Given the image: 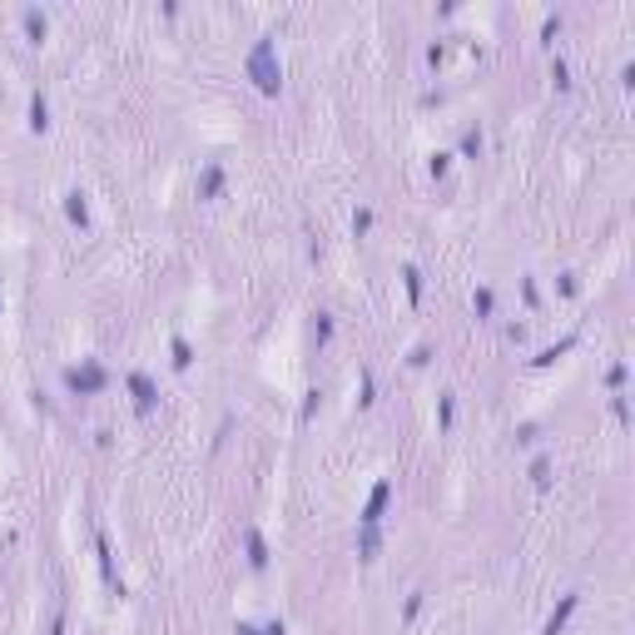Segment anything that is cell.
<instances>
[{"label":"cell","instance_id":"cell-9","mask_svg":"<svg viewBox=\"0 0 635 635\" xmlns=\"http://www.w3.org/2000/svg\"><path fill=\"white\" fill-rule=\"evenodd\" d=\"M45 125H50V99L35 95V99H30V130H45Z\"/></svg>","mask_w":635,"mask_h":635},{"label":"cell","instance_id":"cell-14","mask_svg":"<svg viewBox=\"0 0 635 635\" xmlns=\"http://www.w3.org/2000/svg\"><path fill=\"white\" fill-rule=\"evenodd\" d=\"M313 337H318V348H323V342L333 337V318H328V313H318V328H313Z\"/></svg>","mask_w":635,"mask_h":635},{"label":"cell","instance_id":"cell-7","mask_svg":"<svg viewBox=\"0 0 635 635\" xmlns=\"http://www.w3.org/2000/svg\"><path fill=\"white\" fill-rule=\"evenodd\" d=\"M65 214H70L75 223H90V204H85V194H80V189H70V194H65Z\"/></svg>","mask_w":635,"mask_h":635},{"label":"cell","instance_id":"cell-18","mask_svg":"<svg viewBox=\"0 0 635 635\" xmlns=\"http://www.w3.org/2000/svg\"><path fill=\"white\" fill-rule=\"evenodd\" d=\"M368 228H372V214L358 209V214H353V234H368Z\"/></svg>","mask_w":635,"mask_h":635},{"label":"cell","instance_id":"cell-24","mask_svg":"<svg viewBox=\"0 0 635 635\" xmlns=\"http://www.w3.org/2000/svg\"><path fill=\"white\" fill-rule=\"evenodd\" d=\"M239 635H258V630H253V625H239Z\"/></svg>","mask_w":635,"mask_h":635},{"label":"cell","instance_id":"cell-20","mask_svg":"<svg viewBox=\"0 0 635 635\" xmlns=\"http://www.w3.org/2000/svg\"><path fill=\"white\" fill-rule=\"evenodd\" d=\"M551 80H556V85H561V90H566V85H571V70H566V60H556V65H551Z\"/></svg>","mask_w":635,"mask_h":635},{"label":"cell","instance_id":"cell-22","mask_svg":"<svg viewBox=\"0 0 635 635\" xmlns=\"http://www.w3.org/2000/svg\"><path fill=\"white\" fill-rule=\"evenodd\" d=\"M606 382H610V387H620V382H625V363H615V368L606 372Z\"/></svg>","mask_w":635,"mask_h":635},{"label":"cell","instance_id":"cell-10","mask_svg":"<svg viewBox=\"0 0 635 635\" xmlns=\"http://www.w3.org/2000/svg\"><path fill=\"white\" fill-rule=\"evenodd\" d=\"M358 556H363V561L377 556V526H363V536H358Z\"/></svg>","mask_w":635,"mask_h":635},{"label":"cell","instance_id":"cell-2","mask_svg":"<svg viewBox=\"0 0 635 635\" xmlns=\"http://www.w3.org/2000/svg\"><path fill=\"white\" fill-rule=\"evenodd\" d=\"M65 387H70V392H99V387H104V368H99V363L70 368V372H65Z\"/></svg>","mask_w":635,"mask_h":635},{"label":"cell","instance_id":"cell-4","mask_svg":"<svg viewBox=\"0 0 635 635\" xmlns=\"http://www.w3.org/2000/svg\"><path fill=\"white\" fill-rule=\"evenodd\" d=\"M387 496H392V482H377V487H372V496H368V506H363V526H377V522H382Z\"/></svg>","mask_w":635,"mask_h":635},{"label":"cell","instance_id":"cell-6","mask_svg":"<svg viewBox=\"0 0 635 635\" xmlns=\"http://www.w3.org/2000/svg\"><path fill=\"white\" fill-rule=\"evenodd\" d=\"M218 189H223V169L209 164L204 174H199V199H218Z\"/></svg>","mask_w":635,"mask_h":635},{"label":"cell","instance_id":"cell-12","mask_svg":"<svg viewBox=\"0 0 635 635\" xmlns=\"http://www.w3.org/2000/svg\"><path fill=\"white\" fill-rule=\"evenodd\" d=\"M402 283H407V298L417 303V298H422V273H417L412 263H407V268H402Z\"/></svg>","mask_w":635,"mask_h":635},{"label":"cell","instance_id":"cell-16","mask_svg":"<svg viewBox=\"0 0 635 635\" xmlns=\"http://www.w3.org/2000/svg\"><path fill=\"white\" fill-rule=\"evenodd\" d=\"M437 417H442V427H452V417H456V407H452V392H442V407H437Z\"/></svg>","mask_w":635,"mask_h":635},{"label":"cell","instance_id":"cell-19","mask_svg":"<svg viewBox=\"0 0 635 635\" xmlns=\"http://www.w3.org/2000/svg\"><path fill=\"white\" fill-rule=\"evenodd\" d=\"M546 472H551V467H546V456H536V461H531V482L546 487Z\"/></svg>","mask_w":635,"mask_h":635},{"label":"cell","instance_id":"cell-13","mask_svg":"<svg viewBox=\"0 0 635 635\" xmlns=\"http://www.w3.org/2000/svg\"><path fill=\"white\" fill-rule=\"evenodd\" d=\"M25 30H30V40H45V15L40 11H25Z\"/></svg>","mask_w":635,"mask_h":635},{"label":"cell","instance_id":"cell-21","mask_svg":"<svg viewBox=\"0 0 635 635\" xmlns=\"http://www.w3.org/2000/svg\"><path fill=\"white\" fill-rule=\"evenodd\" d=\"M491 303H496L491 288H477V313H491Z\"/></svg>","mask_w":635,"mask_h":635},{"label":"cell","instance_id":"cell-17","mask_svg":"<svg viewBox=\"0 0 635 635\" xmlns=\"http://www.w3.org/2000/svg\"><path fill=\"white\" fill-rule=\"evenodd\" d=\"M447 164H452V154H432V164H427V169H432V179L447 174Z\"/></svg>","mask_w":635,"mask_h":635},{"label":"cell","instance_id":"cell-23","mask_svg":"<svg viewBox=\"0 0 635 635\" xmlns=\"http://www.w3.org/2000/svg\"><path fill=\"white\" fill-rule=\"evenodd\" d=\"M263 635H288V630H283V620H273V625H268Z\"/></svg>","mask_w":635,"mask_h":635},{"label":"cell","instance_id":"cell-8","mask_svg":"<svg viewBox=\"0 0 635 635\" xmlns=\"http://www.w3.org/2000/svg\"><path fill=\"white\" fill-rule=\"evenodd\" d=\"M249 566H253V571H263V566H268V546H263V536H258V531H249Z\"/></svg>","mask_w":635,"mask_h":635},{"label":"cell","instance_id":"cell-11","mask_svg":"<svg viewBox=\"0 0 635 635\" xmlns=\"http://www.w3.org/2000/svg\"><path fill=\"white\" fill-rule=\"evenodd\" d=\"M169 353H174V368H189V363H194V348H189L184 337H174V342H169Z\"/></svg>","mask_w":635,"mask_h":635},{"label":"cell","instance_id":"cell-5","mask_svg":"<svg viewBox=\"0 0 635 635\" xmlns=\"http://www.w3.org/2000/svg\"><path fill=\"white\" fill-rule=\"evenodd\" d=\"M575 606H581V596H575V591H571V596H561V606H556V610L546 615V625H541V635H561V625L571 620V610H575Z\"/></svg>","mask_w":635,"mask_h":635},{"label":"cell","instance_id":"cell-15","mask_svg":"<svg viewBox=\"0 0 635 635\" xmlns=\"http://www.w3.org/2000/svg\"><path fill=\"white\" fill-rule=\"evenodd\" d=\"M477 149H482V130H467V139H461V154L477 159Z\"/></svg>","mask_w":635,"mask_h":635},{"label":"cell","instance_id":"cell-3","mask_svg":"<svg viewBox=\"0 0 635 635\" xmlns=\"http://www.w3.org/2000/svg\"><path fill=\"white\" fill-rule=\"evenodd\" d=\"M130 392H134V412H154V402H159V392H154V382H149V372H130Z\"/></svg>","mask_w":635,"mask_h":635},{"label":"cell","instance_id":"cell-1","mask_svg":"<svg viewBox=\"0 0 635 635\" xmlns=\"http://www.w3.org/2000/svg\"><path fill=\"white\" fill-rule=\"evenodd\" d=\"M249 75H253V85H258L263 95H278L283 70H278V60H273V35H263V40L249 50Z\"/></svg>","mask_w":635,"mask_h":635}]
</instances>
